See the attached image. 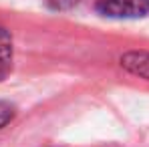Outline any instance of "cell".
Wrapping results in <instances>:
<instances>
[{"label":"cell","instance_id":"1","mask_svg":"<svg viewBox=\"0 0 149 147\" xmlns=\"http://www.w3.org/2000/svg\"><path fill=\"white\" fill-rule=\"evenodd\" d=\"M97 10L109 18H141L149 14V0H99Z\"/></svg>","mask_w":149,"mask_h":147},{"label":"cell","instance_id":"3","mask_svg":"<svg viewBox=\"0 0 149 147\" xmlns=\"http://www.w3.org/2000/svg\"><path fill=\"white\" fill-rule=\"evenodd\" d=\"M10 59H12V38L4 28H0V67H6Z\"/></svg>","mask_w":149,"mask_h":147},{"label":"cell","instance_id":"2","mask_svg":"<svg viewBox=\"0 0 149 147\" xmlns=\"http://www.w3.org/2000/svg\"><path fill=\"white\" fill-rule=\"evenodd\" d=\"M121 67L129 73L149 81V52H127L121 56Z\"/></svg>","mask_w":149,"mask_h":147},{"label":"cell","instance_id":"4","mask_svg":"<svg viewBox=\"0 0 149 147\" xmlns=\"http://www.w3.org/2000/svg\"><path fill=\"white\" fill-rule=\"evenodd\" d=\"M14 115H16L14 105L6 103V101H0V129H2L6 123L12 121V119H14Z\"/></svg>","mask_w":149,"mask_h":147}]
</instances>
